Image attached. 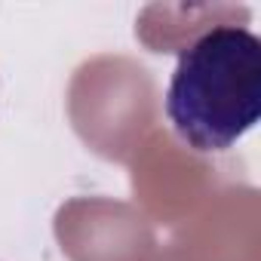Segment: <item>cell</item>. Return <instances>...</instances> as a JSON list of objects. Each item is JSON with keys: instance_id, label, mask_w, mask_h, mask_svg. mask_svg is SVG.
Segmentation results:
<instances>
[{"instance_id": "1", "label": "cell", "mask_w": 261, "mask_h": 261, "mask_svg": "<svg viewBox=\"0 0 261 261\" xmlns=\"http://www.w3.org/2000/svg\"><path fill=\"white\" fill-rule=\"evenodd\" d=\"M166 117L194 151L233 148L261 117V40L237 25L200 34L178 56Z\"/></svg>"}]
</instances>
